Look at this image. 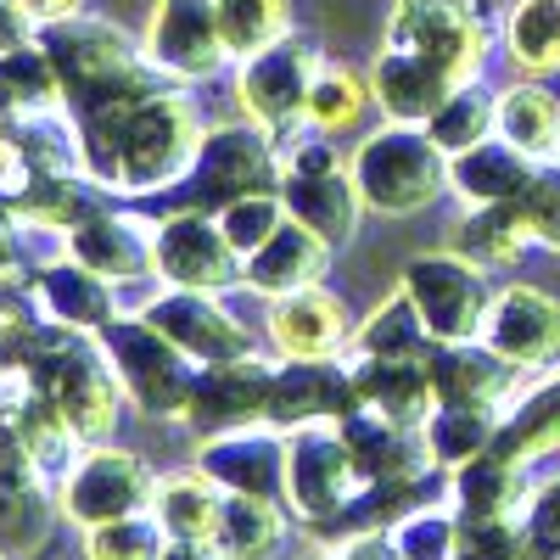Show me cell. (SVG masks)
<instances>
[{"mask_svg": "<svg viewBox=\"0 0 560 560\" xmlns=\"http://www.w3.org/2000/svg\"><path fill=\"white\" fill-rule=\"evenodd\" d=\"M73 118L84 140V174L113 197H168L202 147V118L174 84H158L135 102L84 107Z\"/></svg>", "mask_w": 560, "mask_h": 560, "instance_id": "1", "label": "cell"}, {"mask_svg": "<svg viewBox=\"0 0 560 560\" xmlns=\"http://www.w3.org/2000/svg\"><path fill=\"white\" fill-rule=\"evenodd\" d=\"M34 39L45 45V57H51V68L62 79V102L73 113L107 107V102H135V96H147V90H158V84H174V79H163L147 62L140 39L124 34L118 23H107V18L73 12L62 23H45Z\"/></svg>", "mask_w": 560, "mask_h": 560, "instance_id": "2", "label": "cell"}, {"mask_svg": "<svg viewBox=\"0 0 560 560\" xmlns=\"http://www.w3.org/2000/svg\"><path fill=\"white\" fill-rule=\"evenodd\" d=\"M353 185L370 213L382 219H415L432 202L448 197V152L427 135V124H376V135H364L353 158Z\"/></svg>", "mask_w": 560, "mask_h": 560, "instance_id": "3", "label": "cell"}, {"mask_svg": "<svg viewBox=\"0 0 560 560\" xmlns=\"http://www.w3.org/2000/svg\"><path fill=\"white\" fill-rule=\"evenodd\" d=\"M34 387L57 404V415L79 432V443H107L118 432V409H124V387L113 376L107 353L96 348V337H79L51 325L39 342V353L28 359Z\"/></svg>", "mask_w": 560, "mask_h": 560, "instance_id": "4", "label": "cell"}, {"mask_svg": "<svg viewBox=\"0 0 560 560\" xmlns=\"http://www.w3.org/2000/svg\"><path fill=\"white\" fill-rule=\"evenodd\" d=\"M96 348L107 353L113 376L124 387V404H135L140 420H185V404L197 393L202 364L179 353L147 314H118L107 331H96Z\"/></svg>", "mask_w": 560, "mask_h": 560, "instance_id": "5", "label": "cell"}, {"mask_svg": "<svg viewBox=\"0 0 560 560\" xmlns=\"http://www.w3.org/2000/svg\"><path fill=\"white\" fill-rule=\"evenodd\" d=\"M319 68H325V45L314 34H303V28L280 34L275 45L242 57L236 73H230V90H236L242 118L269 129L280 147L298 140L308 129V90H314Z\"/></svg>", "mask_w": 560, "mask_h": 560, "instance_id": "6", "label": "cell"}, {"mask_svg": "<svg viewBox=\"0 0 560 560\" xmlns=\"http://www.w3.org/2000/svg\"><path fill=\"white\" fill-rule=\"evenodd\" d=\"M275 174H280V140L269 129H258L253 118H224V124L202 129L191 174H185L163 202L219 213L224 202L258 191V185H275Z\"/></svg>", "mask_w": 560, "mask_h": 560, "instance_id": "7", "label": "cell"}, {"mask_svg": "<svg viewBox=\"0 0 560 560\" xmlns=\"http://www.w3.org/2000/svg\"><path fill=\"white\" fill-rule=\"evenodd\" d=\"M404 298L415 303L420 325H427L432 342H471L482 337V319H488V303H493V287H488V269L471 264L454 247H438V253H415L398 275Z\"/></svg>", "mask_w": 560, "mask_h": 560, "instance_id": "8", "label": "cell"}, {"mask_svg": "<svg viewBox=\"0 0 560 560\" xmlns=\"http://www.w3.org/2000/svg\"><path fill=\"white\" fill-rule=\"evenodd\" d=\"M152 499H158V471L135 448H118L113 438L90 443L57 477L62 522H73L79 533L107 527L118 516H135V510H152Z\"/></svg>", "mask_w": 560, "mask_h": 560, "instance_id": "9", "label": "cell"}, {"mask_svg": "<svg viewBox=\"0 0 560 560\" xmlns=\"http://www.w3.org/2000/svg\"><path fill=\"white\" fill-rule=\"evenodd\" d=\"M387 45L420 51L438 62L454 84H471L488 68L493 28L477 0H393L387 12Z\"/></svg>", "mask_w": 560, "mask_h": 560, "instance_id": "10", "label": "cell"}, {"mask_svg": "<svg viewBox=\"0 0 560 560\" xmlns=\"http://www.w3.org/2000/svg\"><path fill=\"white\" fill-rule=\"evenodd\" d=\"M364 488L359 465L348 454L342 420H319V427L287 432V510L303 527H331L353 493Z\"/></svg>", "mask_w": 560, "mask_h": 560, "instance_id": "11", "label": "cell"}, {"mask_svg": "<svg viewBox=\"0 0 560 560\" xmlns=\"http://www.w3.org/2000/svg\"><path fill=\"white\" fill-rule=\"evenodd\" d=\"M140 51L174 84H208L236 62L219 28V0H158L147 34H140Z\"/></svg>", "mask_w": 560, "mask_h": 560, "instance_id": "12", "label": "cell"}, {"mask_svg": "<svg viewBox=\"0 0 560 560\" xmlns=\"http://www.w3.org/2000/svg\"><path fill=\"white\" fill-rule=\"evenodd\" d=\"M247 258L230 247L213 213L202 208H168L158 219V258L152 275L163 287H197V292H230L242 287Z\"/></svg>", "mask_w": 560, "mask_h": 560, "instance_id": "13", "label": "cell"}, {"mask_svg": "<svg viewBox=\"0 0 560 560\" xmlns=\"http://www.w3.org/2000/svg\"><path fill=\"white\" fill-rule=\"evenodd\" d=\"M269 382H275V359H264L258 348L224 364H202L197 393L185 404L179 427L191 432V443L219 438V432H242V427H264L269 420Z\"/></svg>", "mask_w": 560, "mask_h": 560, "instance_id": "14", "label": "cell"}, {"mask_svg": "<svg viewBox=\"0 0 560 560\" xmlns=\"http://www.w3.org/2000/svg\"><path fill=\"white\" fill-rule=\"evenodd\" d=\"M158 331L179 348V353H191L197 364H224V359H242L253 353V331L224 308L219 292H197V287H163L147 308Z\"/></svg>", "mask_w": 560, "mask_h": 560, "instance_id": "15", "label": "cell"}, {"mask_svg": "<svg viewBox=\"0 0 560 560\" xmlns=\"http://www.w3.org/2000/svg\"><path fill=\"white\" fill-rule=\"evenodd\" d=\"M359 404L353 387V364L348 353L337 359H275V382H269V427L292 432V427H319V420H348Z\"/></svg>", "mask_w": 560, "mask_h": 560, "instance_id": "16", "label": "cell"}, {"mask_svg": "<svg viewBox=\"0 0 560 560\" xmlns=\"http://www.w3.org/2000/svg\"><path fill=\"white\" fill-rule=\"evenodd\" d=\"M482 342L493 353H504L510 364H522L527 376L549 370L560 359V298H549L544 287H527V280L493 292L488 319H482Z\"/></svg>", "mask_w": 560, "mask_h": 560, "instance_id": "17", "label": "cell"}, {"mask_svg": "<svg viewBox=\"0 0 560 560\" xmlns=\"http://www.w3.org/2000/svg\"><path fill=\"white\" fill-rule=\"evenodd\" d=\"M191 465L224 488V493H264L287 504V432L280 427H242V432H219L191 448Z\"/></svg>", "mask_w": 560, "mask_h": 560, "instance_id": "18", "label": "cell"}, {"mask_svg": "<svg viewBox=\"0 0 560 560\" xmlns=\"http://www.w3.org/2000/svg\"><path fill=\"white\" fill-rule=\"evenodd\" d=\"M28 298H34V308L51 319V325H62V331H79V337H96V331H107V325L124 314L118 308V287L107 275H96L90 264H79V258H51L45 269H34L28 280Z\"/></svg>", "mask_w": 560, "mask_h": 560, "instance_id": "19", "label": "cell"}, {"mask_svg": "<svg viewBox=\"0 0 560 560\" xmlns=\"http://www.w3.org/2000/svg\"><path fill=\"white\" fill-rule=\"evenodd\" d=\"M62 253L79 258V264H90L96 275H107L113 287H129V280H147V275H152V258H158V219L107 202L96 219H84L73 236L62 242Z\"/></svg>", "mask_w": 560, "mask_h": 560, "instance_id": "20", "label": "cell"}, {"mask_svg": "<svg viewBox=\"0 0 560 560\" xmlns=\"http://www.w3.org/2000/svg\"><path fill=\"white\" fill-rule=\"evenodd\" d=\"M264 331H269L275 359H337V353H348L353 325H348L342 298L325 292V280H319V287L269 298Z\"/></svg>", "mask_w": 560, "mask_h": 560, "instance_id": "21", "label": "cell"}, {"mask_svg": "<svg viewBox=\"0 0 560 560\" xmlns=\"http://www.w3.org/2000/svg\"><path fill=\"white\" fill-rule=\"evenodd\" d=\"M275 191H280V202H287V213L298 224H308L314 236H325L337 253L353 247L359 219L370 213L348 163L342 168H280L275 174Z\"/></svg>", "mask_w": 560, "mask_h": 560, "instance_id": "22", "label": "cell"}, {"mask_svg": "<svg viewBox=\"0 0 560 560\" xmlns=\"http://www.w3.org/2000/svg\"><path fill=\"white\" fill-rule=\"evenodd\" d=\"M527 370L493 353L482 337L471 342H432V387L438 404H477V409H510L522 398Z\"/></svg>", "mask_w": 560, "mask_h": 560, "instance_id": "23", "label": "cell"}, {"mask_svg": "<svg viewBox=\"0 0 560 560\" xmlns=\"http://www.w3.org/2000/svg\"><path fill=\"white\" fill-rule=\"evenodd\" d=\"M364 79H370V102H376V113L387 124H427L459 90L438 62H427L420 51H404V45H387V39H382V51L370 57Z\"/></svg>", "mask_w": 560, "mask_h": 560, "instance_id": "24", "label": "cell"}, {"mask_svg": "<svg viewBox=\"0 0 560 560\" xmlns=\"http://www.w3.org/2000/svg\"><path fill=\"white\" fill-rule=\"evenodd\" d=\"M359 404L376 409L398 427H427V415L438 409L432 387V353H376V359H348Z\"/></svg>", "mask_w": 560, "mask_h": 560, "instance_id": "25", "label": "cell"}, {"mask_svg": "<svg viewBox=\"0 0 560 560\" xmlns=\"http://www.w3.org/2000/svg\"><path fill=\"white\" fill-rule=\"evenodd\" d=\"M331 258H337V247L325 242V236H314L308 224H298V219L287 213V224H280L275 236L247 258L242 287H247V292H258L264 303H269V298H287V292L319 287L325 269H331Z\"/></svg>", "mask_w": 560, "mask_h": 560, "instance_id": "26", "label": "cell"}, {"mask_svg": "<svg viewBox=\"0 0 560 560\" xmlns=\"http://www.w3.org/2000/svg\"><path fill=\"white\" fill-rule=\"evenodd\" d=\"M538 174H544V163H533L527 152L510 147L504 135H493V140H482V147L448 158V197H459L465 208L522 202Z\"/></svg>", "mask_w": 560, "mask_h": 560, "instance_id": "27", "label": "cell"}, {"mask_svg": "<svg viewBox=\"0 0 560 560\" xmlns=\"http://www.w3.org/2000/svg\"><path fill=\"white\" fill-rule=\"evenodd\" d=\"M342 438H348V454H353L364 482H382V477H432L438 471L432 454H427V438H420V427H398V420H387L376 409H353L342 420Z\"/></svg>", "mask_w": 560, "mask_h": 560, "instance_id": "28", "label": "cell"}, {"mask_svg": "<svg viewBox=\"0 0 560 560\" xmlns=\"http://www.w3.org/2000/svg\"><path fill=\"white\" fill-rule=\"evenodd\" d=\"M533 499L527 465H516L510 454L488 448L477 459H465L448 471V504L459 516H522Z\"/></svg>", "mask_w": 560, "mask_h": 560, "instance_id": "29", "label": "cell"}, {"mask_svg": "<svg viewBox=\"0 0 560 560\" xmlns=\"http://www.w3.org/2000/svg\"><path fill=\"white\" fill-rule=\"evenodd\" d=\"M287 533H292V510L280 499L224 493L219 527H213V549L224 560H275L280 549H287Z\"/></svg>", "mask_w": 560, "mask_h": 560, "instance_id": "30", "label": "cell"}, {"mask_svg": "<svg viewBox=\"0 0 560 560\" xmlns=\"http://www.w3.org/2000/svg\"><path fill=\"white\" fill-rule=\"evenodd\" d=\"M454 253H465L482 269H504L516 264L527 247H538V230L527 202H493V208H465V219L454 224Z\"/></svg>", "mask_w": 560, "mask_h": 560, "instance_id": "31", "label": "cell"}, {"mask_svg": "<svg viewBox=\"0 0 560 560\" xmlns=\"http://www.w3.org/2000/svg\"><path fill=\"white\" fill-rule=\"evenodd\" d=\"M7 135L39 174H84V140H79V118L68 102L18 113L7 124Z\"/></svg>", "mask_w": 560, "mask_h": 560, "instance_id": "32", "label": "cell"}, {"mask_svg": "<svg viewBox=\"0 0 560 560\" xmlns=\"http://www.w3.org/2000/svg\"><path fill=\"white\" fill-rule=\"evenodd\" d=\"M499 135L533 163L560 158V102L538 79H516L499 90Z\"/></svg>", "mask_w": 560, "mask_h": 560, "instance_id": "33", "label": "cell"}, {"mask_svg": "<svg viewBox=\"0 0 560 560\" xmlns=\"http://www.w3.org/2000/svg\"><path fill=\"white\" fill-rule=\"evenodd\" d=\"M152 510L163 516V527H168L174 538L213 544L219 510H224V488L202 471V465H185V471L158 477V499H152Z\"/></svg>", "mask_w": 560, "mask_h": 560, "instance_id": "34", "label": "cell"}, {"mask_svg": "<svg viewBox=\"0 0 560 560\" xmlns=\"http://www.w3.org/2000/svg\"><path fill=\"white\" fill-rule=\"evenodd\" d=\"M499 427H504V409H477V404H438L427 415V427H420V438H427V454L432 465L448 477L454 465L477 459L499 443Z\"/></svg>", "mask_w": 560, "mask_h": 560, "instance_id": "35", "label": "cell"}, {"mask_svg": "<svg viewBox=\"0 0 560 560\" xmlns=\"http://www.w3.org/2000/svg\"><path fill=\"white\" fill-rule=\"evenodd\" d=\"M499 454H510L516 465L549 459L560 454V376L538 382L533 393H522L516 404L504 409V427H499Z\"/></svg>", "mask_w": 560, "mask_h": 560, "instance_id": "36", "label": "cell"}, {"mask_svg": "<svg viewBox=\"0 0 560 560\" xmlns=\"http://www.w3.org/2000/svg\"><path fill=\"white\" fill-rule=\"evenodd\" d=\"M504 57L522 79L560 73V0H516V7H510Z\"/></svg>", "mask_w": 560, "mask_h": 560, "instance_id": "37", "label": "cell"}, {"mask_svg": "<svg viewBox=\"0 0 560 560\" xmlns=\"http://www.w3.org/2000/svg\"><path fill=\"white\" fill-rule=\"evenodd\" d=\"M376 353H432V337H427V325H420L415 303L404 298V287L387 292L348 337V359H376Z\"/></svg>", "mask_w": 560, "mask_h": 560, "instance_id": "38", "label": "cell"}, {"mask_svg": "<svg viewBox=\"0 0 560 560\" xmlns=\"http://www.w3.org/2000/svg\"><path fill=\"white\" fill-rule=\"evenodd\" d=\"M51 102H62V79L39 39L18 45V51H0V124H12L18 113H34V107H51Z\"/></svg>", "mask_w": 560, "mask_h": 560, "instance_id": "39", "label": "cell"}, {"mask_svg": "<svg viewBox=\"0 0 560 560\" xmlns=\"http://www.w3.org/2000/svg\"><path fill=\"white\" fill-rule=\"evenodd\" d=\"M427 135L438 140V147H443L448 158L482 147V140H493V135H499V96H488V90H482L477 79H471V84H459L454 96L427 118Z\"/></svg>", "mask_w": 560, "mask_h": 560, "instance_id": "40", "label": "cell"}, {"mask_svg": "<svg viewBox=\"0 0 560 560\" xmlns=\"http://www.w3.org/2000/svg\"><path fill=\"white\" fill-rule=\"evenodd\" d=\"M376 107L370 102V79L342 68V62H325L314 73V90H308V129L319 135H348L364 124V113Z\"/></svg>", "mask_w": 560, "mask_h": 560, "instance_id": "41", "label": "cell"}, {"mask_svg": "<svg viewBox=\"0 0 560 560\" xmlns=\"http://www.w3.org/2000/svg\"><path fill=\"white\" fill-rule=\"evenodd\" d=\"M174 544V533L163 527L158 510H135L107 527L84 533V560H163V549Z\"/></svg>", "mask_w": 560, "mask_h": 560, "instance_id": "42", "label": "cell"}, {"mask_svg": "<svg viewBox=\"0 0 560 560\" xmlns=\"http://www.w3.org/2000/svg\"><path fill=\"white\" fill-rule=\"evenodd\" d=\"M219 28L230 57H253L264 45H275L280 34H292V7L287 0H219Z\"/></svg>", "mask_w": 560, "mask_h": 560, "instance_id": "43", "label": "cell"}, {"mask_svg": "<svg viewBox=\"0 0 560 560\" xmlns=\"http://www.w3.org/2000/svg\"><path fill=\"white\" fill-rule=\"evenodd\" d=\"M219 230L230 236V247H236L242 258H253L280 224H287V202H280V191L275 185H258V191H247V197H236V202H224L219 213Z\"/></svg>", "mask_w": 560, "mask_h": 560, "instance_id": "44", "label": "cell"}, {"mask_svg": "<svg viewBox=\"0 0 560 560\" xmlns=\"http://www.w3.org/2000/svg\"><path fill=\"white\" fill-rule=\"evenodd\" d=\"M404 560H459V510L454 504H420L393 527Z\"/></svg>", "mask_w": 560, "mask_h": 560, "instance_id": "45", "label": "cell"}, {"mask_svg": "<svg viewBox=\"0 0 560 560\" xmlns=\"http://www.w3.org/2000/svg\"><path fill=\"white\" fill-rule=\"evenodd\" d=\"M51 331V319H45L28 298V287L18 292V280H0V359L7 364H28Z\"/></svg>", "mask_w": 560, "mask_h": 560, "instance_id": "46", "label": "cell"}, {"mask_svg": "<svg viewBox=\"0 0 560 560\" xmlns=\"http://www.w3.org/2000/svg\"><path fill=\"white\" fill-rule=\"evenodd\" d=\"M527 527L522 516H459V560H522Z\"/></svg>", "mask_w": 560, "mask_h": 560, "instance_id": "47", "label": "cell"}, {"mask_svg": "<svg viewBox=\"0 0 560 560\" xmlns=\"http://www.w3.org/2000/svg\"><path fill=\"white\" fill-rule=\"evenodd\" d=\"M522 527H527V549L544 560H560V477L538 482L527 510H522Z\"/></svg>", "mask_w": 560, "mask_h": 560, "instance_id": "48", "label": "cell"}, {"mask_svg": "<svg viewBox=\"0 0 560 560\" xmlns=\"http://www.w3.org/2000/svg\"><path fill=\"white\" fill-rule=\"evenodd\" d=\"M527 213H533V230H538V247L560 253V174H538L533 191L522 197Z\"/></svg>", "mask_w": 560, "mask_h": 560, "instance_id": "49", "label": "cell"}, {"mask_svg": "<svg viewBox=\"0 0 560 560\" xmlns=\"http://www.w3.org/2000/svg\"><path fill=\"white\" fill-rule=\"evenodd\" d=\"M331 544H337L342 560H404L393 527H364V533H348V538H331Z\"/></svg>", "mask_w": 560, "mask_h": 560, "instance_id": "50", "label": "cell"}, {"mask_svg": "<svg viewBox=\"0 0 560 560\" xmlns=\"http://www.w3.org/2000/svg\"><path fill=\"white\" fill-rule=\"evenodd\" d=\"M23 219L12 202H0V280H23Z\"/></svg>", "mask_w": 560, "mask_h": 560, "instance_id": "51", "label": "cell"}, {"mask_svg": "<svg viewBox=\"0 0 560 560\" xmlns=\"http://www.w3.org/2000/svg\"><path fill=\"white\" fill-rule=\"evenodd\" d=\"M39 34V23L28 18L23 0H0V51H18V45H28Z\"/></svg>", "mask_w": 560, "mask_h": 560, "instance_id": "52", "label": "cell"}, {"mask_svg": "<svg viewBox=\"0 0 560 560\" xmlns=\"http://www.w3.org/2000/svg\"><path fill=\"white\" fill-rule=\"evenodd\" d=\"M23 7H28V18L45 28V23H62V18L84 12V0H23Z\"/></svg>", "mask_w": 560, "mask_h": 560, "instance_id": "53", "label": "cell"}, {"mask_svg": "<svg viewBox=\"0 0 560 560\" xmlns=\"http://www.w3.org/2000/svg\"><path fill=\"white\" fill-rule=\"evenodd\" d=\"M287 560H342V555H337V544H331V538H319V533H308V527H303Z\"/></svg>", "mask_w": 560, "mask_h": 560, "instance_id": "54", "label": "cell"}, {"mask_svg": "<svg viewBox=\"0 0 560 560\" xmlns=\"http://www.w3.org/2000/svg\"><path fill=\"white\" fill-rule=\"evenodd\" d=\"M163 560H224L213 544H191V538H174L168 549H163Z\"/></svg>", "mask_w": 560, "mask_h": 560, "instance_id": "55", "label": "cell"}, {"mask_svg": "<svg viewBox=\"0 0 560 560\" xmlns=\"http://www.w3.org/2000/svg\"><path fill=\"white\" fill-rule=\"evenodd\" d=\"M18 158V147H12V135H7V124H0V174H7V163Z\"/></svg>", "mask_w": 560, "mask_h": 560, "instance_id": "56", "label": "cell"}, {"mask_svg": "<svg viewBox=\"0 0 560 560\" xmlns=\"http://www.w3.org/2000/svg\"><path fill=\"white\" fill-rule=\"evenodd\" d=\"M522 560H544V555H533V549H527V555H522Z\"/></svg>", "mask_w": 560, "mask_h": 560, "instance_id": "57", "label": "cell"}, {"mask_svg": "<svg viewBox=\"0 0 560 560\" xmlns=\"http://www.w3.org/2000/svg\"><path fill=\"white\" fill-rule=\"evenodd\" d=\"M0 560H12V555H7V549H0Z\"/></svg>", "mask_w": 560, "mask_h": 560, "instance_id": "58", "label": "cell"}]
</instances>
